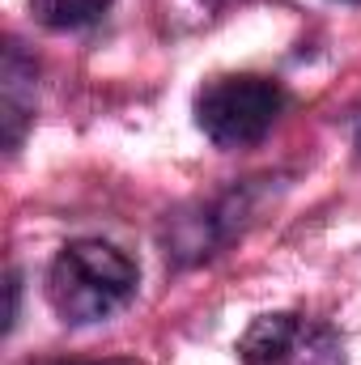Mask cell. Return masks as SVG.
Here are the masks:
<instances>
[{"label": "cell", "mask_w": 361, "mask_h": 365, "mask_svg": "<svg viewBox=\"0 0 361 365\" xmlns=\"http://www.w3.org/2000/svg\"><path fill=\"white\" fill-rule=\"evenodd\" d=\"M141 284V268L128 251L102 238H81L60 247L47 268V302L68 327H90L119 314Z\"/></svg>", "instance_id": "obj_1"}, {"label": "cell", "mask_w": 361, "mask_h": 365, "mask_svg": "<svg viewBox=\"0 0 361 365\" xmlns=\"http://www.w3.org/2000/svg\"><path fill=\"white\" fill-rule=\"evenodd\" d=\"M285 90L280 81L260 73H234L217 77L195 93V123L217 149H247L260 145L285 115Z\"/></svg>", "instance_id": "obj_2"}, {"label": "cell", "mask_w": 361, "mask_h": 365, "mask_svg": "<svg viewBox=\"0 0 361 365\" xmlns=\"http://www.w3.org/2000/svg\"><path fill=\"white\" fill-rule=\"evenodd\" d=\"M243 365H345V344L327 323L302 314H264L238 340Z\"/></svg>", "instance_id": "obj_3"}, {"label": "cell", "mask_w": 361, "mask_h": 365, "mask_svg": "<svg viewBox=\"0 0 361 365\" xmlns=\"http://www.w3.org/2000/svg\"><path fill=\"white\" fill-rule=\"evenodd\" d=\"M255 208V187H238V191H225L217 195L213 204L195 208V212H183L166 225L162 234V247H166V259L171 264H200V259H213L238 230H243V217Z\"/></svg>", "instance_id": "obj_4"}, {"label": "cell", "mask_w": 361, "mask_h": 365, "mask_svg": "<svg viewBox=\"0 0 361 365\" xmlns=\"http://www.w3.org/2000/svg\"><path fill=\"white\" fill-rule=\"evenodd\" d=\"M0 77H4L0 81V90H4V145L17 149L21 145V132H26V123L34 115V60L17 43H9L4 73Z\"/></svg>", "instance_id": "obj_5"}, {"label": "cell", "mask_w": 361, "mask_h": 365, "mask_svg": "<svg viewBox=\"0 0 361 365\" xmlns=\"http://www.w3.org/2000/svg\"><path fill=\"white\" fill-rule=\"evenodd\" d=\"M30 9L47 30H81L111 9V0H30Z\"/></svg>", "instance_id": "obj_6"}, {"label": "cell", "mask_w": 361, "mask_h": 365, "mask_svg": "<svg viewBox=\"0 0 361 365\" xmlns=\"http://www.w3.org/2000/svg\"><path fill=\"white\" fill-rule=\"evenodd\" d=\"M208 9H230V4H251V0H204Z\"/></svg>", "instance_id": "obj_7"}, {"label": "cell", "mask_w": 361, "mask_h": 365, "mask_svg": "<svg viewBox=\"0 0 361 365\" xmlns=\"http://www.w3.org/2000/svg\"><path fill=\"white\" fill-rule=\"evenodd\" d=\"M73 365H132V361H73Z\"/></svg>", "instance_id": "obj_8"}, {"label": "cell", "mask_w": 361, "mask_h": 365, "mask_svg": "<svg viewBox=\"0 0 361 365\" xmlns=\"http://www.w3.org/2000/svg\"><path fill=\"white\" fill-rule=\"evenodd\" d=\"M357 149H361V128H357Z\"/></svg>", "instance_id": "obj_9"}]
</instances>
